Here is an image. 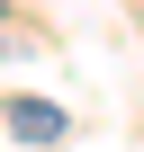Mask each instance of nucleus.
<instances>
[{
	"mask_svg": "<svg viewBox=\"0 0 144 152\" xmlns=\"http://www.w3.org/2000/svg\"><path fill=\"white\" fill-rule=\"evenodd\" d=\"M9 125H18V143H54V134H63V107H54V99H18Z\"/></svg>",
	"mask_w": 144,
	"mask_h": 152,
	"instance_id": "f257e3e1",
	"label": "nucleus"
}]
</instances>
